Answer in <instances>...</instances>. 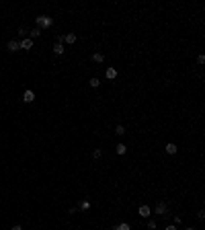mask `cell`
Here are the masks:
<instances>
[{"instance_id": "cell-1", "label": "cell", "mask_w": 205, "mask_h": 230, "mask_svg": "<svg viewBox=\"0 0 205 230\" xmlns=\"http://www.w3.org/2000/svg\"><path fill=\"white\" fill-rule=\"evenodd\" d=\"M51 25H54V19H51V17H43V14L37 17V29H49Z\"/></svg>"}, {"instance_id": "cell-2", "label": "cell", "mask_w": 205, "mask_h": 230, "mask_svg": "<svg viewBox=\"0 0 205 230\" xmlns=\"http://www.w3.org/2000/svg\"><path fill=\"white\" fill-rule=\"evenodd\" d=\"M137 216H139V218H150V216H152L150 206H139L137 207Z\"/></svg>"}, {"instance_id": "cell-3", "label": "cell", "mask_w": 205, "mask_h": 230, "mask_svg": "<svg viewBox=\"0 0 205 230\" xmlns=\"http://www.w3.org/2000/svg\"><path fill=\"white\" fill-rule=\"evenodd\" d=\"M19 47H21V49H31V47H33V39H31V37H23V39L19 41Z\"/></svg>"}, {"instance_id": "cell-4", "label": "cell", "mask_w": 205, "mask_h": 230, "mask_svg": "<svg viewBox=\"0 0 205 230\" xmlns=\"http://www.w3.org/2000/svg\"><path fill=\"white\" fill-rule=\"evenodd\" d=\"M166 212H168V206H166L164 201H158V206H156V214H158V216H166Z\"/></svg>"}, {"instance_id": "cell-5", "label": "cell", "mask_w": 205, "mask_h": 230, "mask_svg": "<svg viewBox=\"0 0 205 230\" xmlns=\"http://www.w3.org/2000/svg\"><path fill=\"white\" fill-rule=\"evenodd\" d=\"M23 101L25 103H33L35 101V92L33 91H25L23 92Z\"/></svg>"}, {"instance_id": "cell-6", "label": "cell", "mask_w": 205, "mask_h": 230, "mask_svg": "<svg viewBox=\"0 0 205 230\" xmlns=\"http://www.w3.org/2000/svg\"><path fill=\"white\" fill-rule=\"evenodd\" d=\"M76 39H78V35H76V33H66V35H64V41H66V43H70V45H72V43H76Z\"/></svg>"}, {"instance_id": "cell-7", "label": "cell", "mask_w": 205, "mask_h": 230, "mask_svg": "<svg viewBox=\"0 0 205 230\" xmlns=\"http://www.w3.org/2000/svg\"><path fill=\"white\" fill-rule=\"evenodd\" d=\"M105 76H107L109 80H115V78H117V70H115L113 66H111V68H107V70H105Z\"/></svg>"}, {"instance_id": "cell-8", "label": "cell", "mask_w": 205, "mask_h": 230, "mask_svg": "<svg viewBox=\"0 0 205 230\" xmlns=\"http://www.w3.org/2000/svg\"><path fill=\"white\" fill-rule=\"evenodd\" d=\"M115 152H117L119 156H123V154H127V146L125 144H117V146H115Z\"/></svg>"}, {"instance_id": "cell-9", "label": "cell", "mask_w": 205, "mask_h": 230, "mask_svg": "<svg viewBox=\"0 0 205 230\" xmlns=\"http://www.w3.org/2000/svg\"><path fill=\"white\" fill-rule=\"evenodd\" d=\"M164 150H166V152H168V154H176V144H172V142H168V144H166V146H164Z\"/></svg>"}, {"instance_id": "cell-10", "label": "cell", "mask_w": 205, "mask_h": 230, "mask_svg": "<svg viewBox=\"0 0 205 230\" xmlns=\"http://www.w3.org/2000/svg\"><path fill=\"white\" fill-rule=\"evenodd\" d=\"M102 60H105V56H102L101 51H94V54H92V62H96V64H101Z\"/></svg>"}, {"instance_id": "cell-11", "label": "cell", "mask_w": 205, "mask_h": 230, "mask_svg": "<svg viewBox=\"0 0 205 230\" xmlns=\"http://www.w3.org/2000/svg\"><path fill=\"white\" fill-rule=\"evenodd\" d=\"M54 54H56V56H62V54H64V45H62V43H56V45H54Z\"/></svg>"}, {"instance_id": "cell-12", "label": "cell", "mask_w": 205, "mask_h": 230, "mask_svg": "<svg viewBox=\"0 0 205 230\" xmlns=\"http://www.w3.org/2000/svg\"><path fill=\"white\" fill-rule=\"evenodd\" d=\"M113 230H131V226H129L127 222H121V224H119V226H115Z\"/></svg>"}, {"instance_id": "cell-13", "label": "cell", "mask_w": 205, "mask_h": 230, "mask_svg": "<svg viewBox=\"0 0 205 230\" xmlns=\"http://www.w3.org/2000/svg\"><path fill=\"white\" fill-rule=\"evenodd\" d=\"M8 49H11V51H17V49H19V41H14V39L8 41Z\"/></svg>"}, {"instance_id": "cell-14", "label": "cell", "mask_w": 205, "mask_h": 230, "mask_svg": "<svg viewBox=\"0 0 205 230\" xmlns=\"http://www.w3.org/2000/svg\"><path fill=\"white\" fill-rule=\"evenodd\" d=\"M39 35H41V29H37V27H35V29H31L29 37H31V39H35V37H39Z\"/></svg>"}, {"instance_id": "cell-15", "label": "cell", "mask_w": 205, "mask_h": 230, "mask_svg": "<svg viewBox=\"0 0 205 230\" xmlns=\"http://www.w3.org/2000/svg\"><path fill=\"white\" fill-rule=\"evenodd\" d=\"M102 156V150L101 148H94L92 150V158H94V160H96V158H101Z\"/></svg>"}, {"instance_id": "cell-16", "label": "cell", "mask_w": 205, "mask_h": 230, "mask_svg": "<svg viewBox=\"0 0 205 230\" xmlns=\"http://www.w3.org/2000/svg\"><path fill=\"white\" fill-rule=\"evenodd\" d=\"M115 134H117V136H125V127L117 126V127H115Z\"/></svg>"}, {"instance_id": "cell-17", "label": "cell", "mask_w": 205, "mask_h": 230, "mask_svg": "<svg viewBox=\"0 0 205 230\" xmlns=\"http://www.w3.org/2000/svg\"><path fill=\"white\" fill-rule=\"evenodd\" d=\"M88 84H90L92 89H96V86L101 84V80H99V78H90V82H88Z\"/></svg>"}, {"instance_id": "cell-18", "label": "cell", "mask_w": 205, "mask_h": 230, "mask_svg": "<svg viewBox=\"0 0 205 230\" xmlns=\"http://www.w3.org/2000/svg\"><path fill=\"white\" fill-rule=\"evenodd\" d=\"M88 207H90V201H82L80 204V210H88Z\"/></svg>"}, {"instance_id": "cell-19", "label": "cell", "mask_w": 205, "mask_h": 230, "mask_svg": "<svg viewBox=\"0 0 205 230\" xmlns=\"http://www.w3.org/2000/svg\"><path fill=\"white\" fill-rule=\"evenodd\" d=\"M148 228H150V230L156 228V220H148Z\"/></svg>"}, {"instance_id": "cell-20", "label": "cell", "mask_w": 205, "mask_h": 230, "mask_svg": "<svg viewBox=\"0 0 205 230\" xmlns=\"http://www.w3.org/2000/svg\"><path fill=\"white\" fill-rule=\"evenodd\" d=\"M181 222H182V218H181V216H174V226H179Z\"/></svg>"}, {"instance_id": "cell-21", "label": "cell", "mask_w": 205, "mask_h": 230, "mask_svg": "<svg viewBox=\"0 0 205 230\" xmlns=\"http://www.w3.org/2000/svg\"><path fill=\"white\" fill-rule=\"evenodd\" d=\"M197 218H199V220H203V218H205V212H203V210H199V214H197Z\"/></svg>"}, {"instance_id": "cell-22", "label": "cell", "mask_w": 205, "mask_h": 230, "mask_svg": "<svg viewBox=\"0 0 205 230\" xmlns=\"http://www.w3.org/2000/svg\"><path fill=\"white\" fill-rule=\"evenodd\" d=\"M197 62H199V64H205V56H203V54H201V56L197 58Z\"/></svg>"}, {"instance_id": "cell-23", "label": "cell", "mask_w": 205, "mask_h": 230, "mask_svg": "<svg viewBox=\"0 0 205 230\" xmlns=\"http://www.w3.org/2000/svg\"><path fill=\"white\" fill-rule=\"evenodd\" d=\"M166 230H176V226H174V224H170V226H166Z\"/></svg>"}, {"instance_id": "cell-24", "label": "cell", "mask_w": 205, "mask_h": 230, "mask_svg": "<svg viewBox=\"0 0 205 230\" xmlns=\"http://www.w3.org/2000/svg\"><path fill=\"white\" fill-rule=\"evenodd\" d=\"M11 230H23V228H21V226H12Z\"/></svg>"}, {"instance_id": "cell-25", "label": "cell", "mask_w": 205, "mask_h": 230, "mask_svg": "<svg viewBox=\"0 0 205 230\" xmlns=\"http://www.w3.org/2000/svg\"><path fill=\"white\" fill-rule=\"evenodd\" d=\"M187 230H195V228H187Z\"/></svg>"}]
</instances>
